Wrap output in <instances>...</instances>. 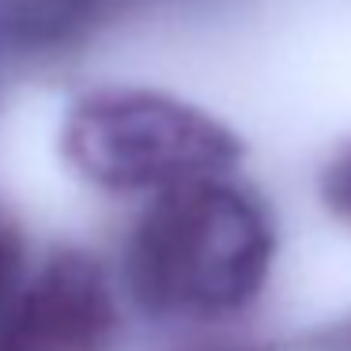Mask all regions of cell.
I'll use <instances>...</instances> for the list:
<instances>
[{
  "instance_id": "6da1fadb",
  "label": "cell",
  "mask_w": 351,
  "mask_h": 351,
  "mask_svg": "<svg viewBox=\"0 0 351 351\" xmlns=\"http://www.w3.org/2000/svg\"><path fill=\"white\" fill-rule=\"evenodd\" d=\"M276 234L265 208L227 178L159 193L125 253L136 302L159 317H223L261 295Z\"/></svg>"
},
{
  "instance_id": "7a4b0ae2",
  "label": "cell",
  "mask_w": 351,
  "mask_h": 351,
  "mask_svg": "<svg viewBox=\"0 0 351 351\" xmlns=\"http://www.w3.org/2000/svg\"><path fill=\"white\" fill-rule=\"evenodd\" d=\"M61 152L84 182L106 193H170L227 178L245 147L212 114L147 87H95L72 99Z\"/></svg>"
},
{
  "instance_id": "3957f363",
  "label": "cell",
  "mask_w": 351,
  "mask_h": 351,
  "mask_svg": "<svg viewBox=\"0 0 351 351\" xmlns=\"http://www.w3.org/2000/svg\"><path fill=\"white\" fill-rule=\"evenodd\" d=\"M114 291L87 253H53L0 313V351H110Z\"/></svg>"
},
{
  "instance_id": "277c9868",
  "label": "cell",
  "mask_w": 351,
  "mask_h": 351,
  "mask_svg": "<svg viewBox=\"0 0 351 351\" xmlns=\"http://www.w3.org/2000/svg\"><path fill=\"white\" fill-rule=\"evenodd\" d=\"M27 287V242L8 208H0V313Z\"/></svg>"
},
{
  "instance_id": "5b68a950",
  "label": "cell",
  "mask_w": 351,
  "mask_h": 351,
  "mask_svg": "<svg viewBox=\"0 0 351 351\" xmlns=\"http://www.w3.org/2000/svg\"><path fill=\"white\" fill-rule=\"evenodd\" d=\"M321 200L340 223L351 227V144L321 174Z\"/></svg>"
}]
</instances>
